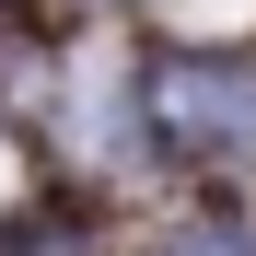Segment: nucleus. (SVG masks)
Here are the masks:
<instances>
[{
    "label": "nucleus",
    "instance_id": "1",
    "mask_svg": "<svg viewBox=\"0 0 256 256\" xmlns=\"http://www.w3.org/2000/svg\"><path fill=\"white\" fill-rule=\"evenodd\" d=\"M140 105H152L163 140H186V152H256V70L244 58H186V70H163Z\"/></svg>",
    "mask_w": 256,
    "mask_h": 256
},
{
    "label": "nucleus",
    "instance_id": "2",
    "mask_svg": "<svg viewBox=\"0 0 256 256\" xmlns=\"http://www.w3.org/2000/svg\"><path fill=\"white\" fill-rule=\"evenodd\" d=\"M163 256H256L244 233H222V222H210V233H175V244H163Z\"/></svg>",
    "mask_w": 256,
    "mask_h": 256
}]
</instances>
